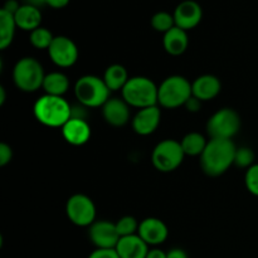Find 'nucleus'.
I'll return each mask as SVG.
<instances>
[{
    "label": "nucleus",
    "mask_w": 258,
    "mask_h": 258,
    "mask_svg": "<svg viewBox=\"0 0 258 258\" xmlns=\"http://www.w3.org/2000/svg\"><path fill=\"white\" fill-rule=\"evenodd\" d=\"M161 111L158 106L141 108L133 117V128L138 135L148 136L155 133L160 125Z\"/></svg>",
    "instance_id": "nucleus-13"
},
{
    "label": "nucleus",
    "mask_w": 258,
    "mask_h": 258,
    "mask_svg": "<svg viewBox=\"0 0 258 258\" xmlns=\"http://www.w3.org/2000/svg\"><path fill=\"white\" fill-rule=\"evenodd\" d=\"M237 146L232 140L211 139L201 155L202 170L209 176H219L234 164Z\"/></svg>",
    "instance_id": "nucleus-1"
},
{
    "label": "nucleus",
    "mask_w": 258,
    "mask_h": 258,
    "mask_svg": "<svg viewBox=\"0 0 258 258\" xmlns=\"http://www.w3.org/2000/svg\"><path fill=\"white\" fill-rule=\"evenodd\" d=\"M244 183H246L247 190L258 197V164H253L251 168L247 169Z\"/></svg>",
    "instance_id": "nucleus-29"
},
{
    "label": "nucleus",
    "mask_w": 258,
    "mask_h": 258,
    "mask_svg": "<svg viewBox=\"0 0 258 258\" xmlns=\"http://www.w3.org/2000/svg\"><path fill=\"white\" fill-rule=\"evenodd\" d=\"M45 73L39 60L24 57L18 60L13 70V81L23 92H35L43 87Z\"/></svg>",
    "instance_id": "nucleus-6"
},
{
    "label": "nucleus",
    "mask_w": 258,
    "mask_h": 258,
    "mask_svg": "<svg viewBox=\"0 0 258 258\" xmlns=\"http://www.w3.org/2000/svg\"><path fill=\"white\" fill-rule=\"evenodd\" d=\"M163 45L164 49L166 50V53H169L170 55H174V57L181 55L186 49H188V34H186L185 30L180 29V28L178 27L171 28L169 32H166L165 34H164Z\"/></svg>",
    "instance_id": "nucleus-19"
},
{
    "label": "nucleus",
    "mask_w": 258,
    "mask_h": 258,
    "mask_svg": "<svg viewBox=\"0 0 258 258\" xmlns=\"http://www.w3.org/2000/svg\"><path fill=\"white\" fill-rule=\"evenodd\" d=\"M115 224L120 237H127L133 236V234H138L139 226H140V223H138V221L131 216L122 217V218L118 219Z\"/></svg>",
    "instance_id": "nucleus-27"
},
{
    "label": "nucleus",
    "mask_w": 258,
    "mask_h": 258,
    "mask_svg": "<svg viewBox=\"0 0 258 258\" xmlns=\"http://www.w3.org/2000/svg\"><path fill=\"white\" fill-rule=\"evenodd\" d=\"M254 153L249 148H237L236 158H234V165L238 168H251L253 165Z\"/></svg>",
    "instance_id": "nucleus-28"
},
{
    "label": "nucleus",
    "mask_w": 258,
    "mask_h": 258,
    "mask_svg": "<svg viewBox=\"0 0 258 258\" xmlns=\"http://www.w3.org/2000/svg\"><path fill=\"white\" fill-rule=\"evenodd\" d=\"M146 258H168V254H166V252L161 251V249L159 248H153L149 251L148 256Z\"/></svg>",
    "instance_id": "nucleus-36"
},
{
    "label": "nucleus",
    "mask_w": 258,
    "mask_h": 258,
    "mask_svg": "<svg viewBox=\"0 0 258 258\" xmlns=\"http://www.w3.org/2000/svg\"><path fill=\"white\" fill-rule=\"evenodd\" d=\"M42 88L44 90L45 95L63 97V95L70 90V80L62 72H50L45 75Z\"/></svg>",
    "instance_id": "nucleus-21"
},
{
    "label": "nucleus",
    "mask_w": 258,
    "mask_h": 258,
    "mask_svg": "<svg viewBox=\"0 0 258 258\" xmlns=\"http://www.w3.org/2000/svg\"><path fill=\"white\" fill-rule=\"evenodd\" d=\"M68 219L78 227H91L96 222V206L90 197L75 194L66 204Z\"/></svg>",
    "instance_id": "nucleus-9"
},
{
    "label": "nucleus",
    "mask_w": 258,
    "mask_h": 258,
    "mask_svg": "<svg viewBox=\"0 0 258 258\" xmlns=\"http://www.w3.org/2000/svg\"><path fill=\"white\" fill-rule=\"evenodd\" d=\"M102 116L108 125L121 127L130 120V106L123 98H110L102 106Z\"/></svg>",
    "instance_id": "nucleus-16"
},
{
    "label": "nucleus",
    "mask_w": 258,
    "mask_h": 258,
    "mask_svg": "<svg viewBox=\"0 0 258 258\" xmlns=\"http://www.w3.org/2000/svg\"><path fill=\"white\" fill-rule=\"evenodd\" d=\"M53 39H54V35L52 34L50 30H48L47 28L39 27L37 29H34L33 32H30L29 40L30 44L33 45L37 49H47L52 44Z\"/></svg>",
    "instance_id": "nucleus-25"
},
{
    "label": "nucleus",
    "mask_w": 258,
    "mask_h": 258,
    "mask_svg": "<svg viewBox=\"0 0 258 258\" xmlns=\"http://www.w3.org/2000/svg\"><path fill=\"white\" fill-rule=\"evenodd\" d=\"M103 81L107 85V87L110 88V91H122V88L125 87V85L127 83V81L130 80L127 75V71L123 66L121 64H112L105 71V75H103Z\"/></svg>",
    "instance_id": "nucleus-23"
},
{
    "label": "nucleus",
    "mask_w": 258,
    "mask_h": 258,
    "mask_svg": "<svg viewBox=\"0 0 258 258\" xmlns=\"http://www.w3.org/2000/svg\"><path fill=\"white\" fill-rule=\"evenodd\" d=\"M19 8H20V4L17 2V0H7L4 4V7H3V9H5L7 12H9V13H12V14H15Z\"/></svg>",
    "instance_id": "nucleus-34"
},
{
    "label": "nucleus",
    "mask_w": 258,
    "mask_h": 258,
    "mask_svg": "<svg viewBox=\"0 0 258 258\" xmlns=\"http://www.w3.org/2000/svg\"><path fill=\"white\" fill-rule=\"evenodd\" d=\"M193 96L191 83L183 76H170L159 86L158 103L164 108H178L185 106Z\"/></svg>",
    "instance_id": "nucleus-5"
},
{
    "label": "nucleus",
    "mask_w": 258,
    "mask_h": 258,
    "mask_svg": "<svg viewBox=\"0 0 258 258\" xmlns=\"http://www.w3.org/2000/svg\"><path fill=\"white\" fill-rule=\"evenodd\" d=\"M168 258H189L186 252L181 248H173L169 252H166Z\"/></svg>",
    "instance_id": "nucleus-35"
},
{
    "label": "nucleus",
    "mask_w": 258,
    "mask_h": 258,
    "mask_svg": "<svg viewBox=\"0 0 258 258\" xmlns=\"http://www.w3.org/2000/svg\"><path fill=\"white\" fill-rule=\"evenodd\" d=\"M48 7L53 8V9H63L70 4L71 0H45Z\"/></svg>",
    "instance_id": "nucleus-33"
},
{
    "label": "nucleus",
    "mask_w": 258,
    "mask_h": 258,
    "mask_svg": "<svg viewBox=\"0 0 258 258\" xmlns=\"http://www.w3.org/2000/svg\"><path fill=\"white\" fill-rule=\"evenodd\" d=\"M151 27L156 30L165 34L166 32L175 27V20L174 15L168 12H158L151 17Z\"/></svg>",
    "instance_id": "nucleus-26"
},
{
    "label": "nucleus",
    "mask_w": 258,
    "mask_h": 258,
    "mask_svg": "<svg viewBox=\"0 0 258 258\" xmlns=\"http://www.w3.org/2000/svg\"><path fill=\"white\" fill-rule=\"evenodd\" d=\"M50 60L60 68L72 67L78 59V48L71 38L64 35L54 37L52 44L48 48Z\"/></svg>",
    "instance_id": "nucleus-10"
},
{
    "label": "nucleus",
    "mask_w": 258,
    "mask_h": 258,
    "mask_svg": "<svg viewBox=\"0 0 258 258\" xmlns=\"http://www.w3.org/2000/svg\"><path fill=\"white\" fill-rule=\"evenodd\" d=\"M115 249L120 258H146L150 251L148 243L139 234L121 237Z\"/></svg>",
    "instance_id": "nucleus-18"
},
{
    "label": "nucleus",
    "mask_w": 258,
    "mask_h": 258,
    "mask_svg": "<svg viewBox=\"0 0 258 258\" xmlns=\"http://www.w3.org/2000/svg\"><path fill=\"white\" fill-rule=\"evenodd\" d=\"M173 15L174 20H175V27L188 32V30L198 27L199 23L202 22L203 9L194 0H184V2L179 3Z\"/></svg>",
    "instance_id": "nucleus-12"
},
{
    "label": "nucleus",
    "mask_w": 258,
    "mask_h": 258,
    "mask_svg": "<svg viewBox=\"0 0 258 258\" xmlns=\"http://www.w3.org/2000/svg\"><path fill=\"white\" fill-rule=\"evenodd\" d=\"M222 90V83L218 77L213 75H203L196 78L191 83L193 96L199 101H211L219 95Z\"/></svg>",
    "instance_id": "nucleus-17"
},
{
    "label": "nucleus",
    "mask_w": 258,
    "mask_h": 258,
    "mask_svg": "<svg viewBox=\"0 0 258 258\" xmlns=\"http://www.w3.org/2000/svg\"><path fill=\"white\" fill-rule=\"evenodd\" d=\"M24 4L32 5V7L39 8L43 7V5H47V2L45 0H24Z\"/></svg>",
    "instance_id": "nucleus-37"
},
{
    "label": "nucleus",
    "mask_w": 258,
    "mask_h": 258,
    "mask_svg": "<svg viewBox=\"0 0 258 258\" xmlns=\"http://www.w3.org/2000/svg\"><path fill=\"white\" fill-rule=\"evenodd\" d=\"M185 156H201L206 150L208 141L202 134L189 133L180 141Z\"/></svg>",
    "instance_id": "nucleus-24"
},
{
    "label": "nucleus",
    "mask_w": 258,
    "mask_h": 258,
    "mask_svg": "<svg viewBox=\"0 0 258 258\" xmlns=\"http://www.w3.org/2000/svg\"><path fill=\"white\" fill-rule=\"evenodd\" d=\"M17 27L25 32H33L40 27L42 23V13L39 8L32 7L28 4H22L14 14Z\"/></svg>",
    "instance_id": "nucleus-20"
},
{
    "label": "nucleus",
    "mask_w": 258,
    "mask_h": 258,
    "mask_svg": "<svg viewBox=\"0 0 258 258\" xmlns=\"http://www.w3.org/2000/svg\"><path fill=\"white\" fill-rule=\"evenodd\" d=\"M63 139L73 146H81L88 143L91 138V126L85 118L72 116L62 127Z\"/></svg>",
    "instance_id": "nucleus-14"
},
{
    "label": "nucleus",
    "mask_w": 258,
    "mask_h": 258,
    "mask_svg": "<svg viewBox=\"0 0 258 258\" xmlns=\"http://www.w3.org/2000/svg\"><path fill=\"white\" fill-rule=\"evenodd\" d=\"M35 118L48 127H63L73 116V110L67 100L59 96L43 95L33 107Z\"/></svg>",
    "instance_id": "nucleus-2"
},
{
    "label": "nucleus",
    "mask_w": 258,
    "mask_h": 258,
    "mask_svg": "<svg viewBox=\"0 0 258 258\" xmlns=\"http://www.w3.org/2000/svg\"><path fill=\"white\" fill-rule=\"evenodd\" d=\"M139 236L148 243V246H159L168 238V227L159 218H146L139 226Z\"/></svg>",
    "instance_id": "nucleus-15"
},
{
    "label": "nucleus",
    "mask_w": 258,
    "mask_h": 258,
    "mask_svg": "<svg viewBox=\"0 0 258 258\" xmlns=\"http://www.w3.org/2000/svg\"><path fill=\"white\" fill-rule=\"evenodd\" d=\"M88 258H120L116 249H100L96 248Z\"/></svg>",
    "instance_id": "nucleus-31"
},
{
    "label": "nucleus",
    "mask_w": 258,
    "mask_h": 258,
    "mask_svg": "<svg viewBox=\"0 0 258 258\" xmlns=\"http://www.w3.org/2000/svg\"><path fill=\"white\" fill-rule=\"evenodd\" d=\"M5 102V90L4 87H0V105H4Z\"/></svg>",
    "instance_id": "nucleus-38"
},
{
    "label": "nucleus",
    "mask_w": 258,
    "mask_h": 258,
    "mask_svg": "<svg viewBox=\"0 0 258 258\" xmlns=\"http://www.w3.org/2000/svg\"><path fill=\"white\" fill-rule=\"evenodd\" d=\"M201 106H202V101H199L198 98H196L194 96H191L190 98H189L188 102L185 103V107L188 108L190 112H197V111L201 110Z\"/></svg>",
    "instance_id": "nucleus-32"
},
{
    "label": "nucleus",
    "mask_w": 258,
    "mask_h": 258,
    "mask_svg": "<svg viewBox=\"0 0 258 258\" xmlns=\"http://www.w3.org/2000/svg\"><path fill=\"white\" fill-rule=\"evenodd\" d=\"M14 14L0 9V49H7L13 43L17 29Z\"/></svg>",
    "instance_id": "nucleus-22"
},
{
    "label": "nucleus",
    "mask_w": 258,
    "mask_h": 258,
    "mask_svg": "<svg viewBox=\"0 0 258 258\" xmlns=\"http://www.w3.org/2000/svg\"><path fill=\"white\" fill-rule=\"evenodd\" d=\"M88 236L93 246L100 249H115L121 238L116 224L108 221H96L90 227Z\"/></svg>",
    "instance_id": "nucleus-11"
},
{
    "label": "nucleus",
    "mask_w": 258,
    "mask_h": 258,
    "mask_svg": "<svg viewBox=\"0 0 258 258\" xmlns=\"http://www.w3.org/2000/svg\"><path fill=\"white\" fill-rule=\"evenodd\" d=\"M121 92L125 102L131 107L141 110L158 105L159 87L148 77H131Z\"/></svg>",
    "instance_id": "nucleus-3"
},
{
    "label": "nucleus",
    "mask_w": 258,
    "mask_h": 258,
    "mask_svg": "<svg viewBox=\"0 0 258 258\" xmlns=\"http://www.w3.org/2000/svg\"><path fill=\"white\" fill-rule=\"evenodd\" d=\"M241 128V117L233 108L224 107L214 112L207 122V133L211 139L232 140Z\"/></svg>",
    "instance_id": "nucleus-8"
},
{
    "label": "nucleus",
    "mask_w": 258,
    "mask_h": 258,
    "mask_svg": "<svg viewBox=\"0 0 258 258\" xmlns=\"http://www.w3.org/2000/svg\"><path fill=\"white\" fill-rule=\"evenodd\" d=\"M184 158L185 154L181 148L180 141L166 139L154 148L151 154V163L156 170L161 173H171L181 165Z\"/></svg>",
    "instance_id": "nucleus-7"
},
{
    "label": "nucleus",
    "mask_w": 258,
    "mask_h": 258,
    "mask_svg": "<svg viewBox=\"0 0 258 258\" xmlns=\"http://www.w3.org/2000/svg\"><path fill=\"white\" fill-rule=\"evenodd\" d=\"M13 150L8 144H0V166H5L12 161Z\"/></svg>",
    "instance_id": "nucleus-30"
},
{
    "label": "nucleus",
    "mask_w": 258,
    "mask_h": 258,
    "mask_svg": "<svg viewBox=\"0 0 258 258\" xmlns=\"http://www.w3.org/2000/svg\"><path fill=\"white\" fill-rule=\"evenodd\" d=\"M110 93L103 78L97 76H82L75 83L76 98L85 107H102L110 100Z\"/></svg>",
    "instance_id": "nucleus-4"
}]
</instances>
